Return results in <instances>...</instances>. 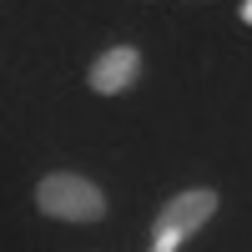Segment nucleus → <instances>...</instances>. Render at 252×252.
Instances as JSON below:
<instances>
[{
	"label": "nucleus",
	"mask_w": 252,
	"mask_h": 252,
	"mask_svg": "<svg viewBox=\"0 0 252 252\" xmlns=\"http://www.w3.org/2000/svg\"><path fill=\"white\" fill-rule=\"evenodd\" d=\"M35 207L46 217H61V222H101V217H106V197H101V187L86 182V177H76V172L40 177Z\"/></svg>",
	"instance_id": "1"
},
{
	"label": "nucleus",
	"mask_w": 252,
	"mask_h": 252,
	"mask_svg": "<svg viewBox=\"0 0 252 252\" xmlns=\"http://www.w3.org/2000/svg\"><path fill=\"white\" fill-rule=\"evenodd\" d=\"M217 212V192H182V197H172L161 207V217H157V232H177V237H187V232H197V227Z\"/></svg>",
	"instance_id": "2"
},
{
	"label": "nucleus",
	"mask_w": 252,
	"mask_h": 252,
	"mask_svg": "<svg viewBox=\"0 0 252 252\" xmlns=\"http://www.w3.org/2000/svg\"><path fill=\"white\" fill-rule=\"evenodd\" d=\"M136 71H141V56L131 51V46H111L106 56L91 66V91H101V96H121L126 86L136 81Z\"/></svg>",
	"instance_id": "3"
},
{
	"label": "nucleus",
	"mask_w": 252,
	"mask_h": 252,
	"mask_svg": "<svg viewBox=\"0 0 252 252\" xmlns=\"http://www.w3.org/2000/svg\"><path fill=\"white\" fill-rule=\"evenodd\" d=\"M242 20H247V26H252V0H247V5H242Z\"/></svg>",
	"instance_id": "4"
}]
</instances>
